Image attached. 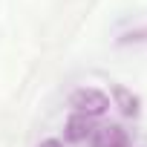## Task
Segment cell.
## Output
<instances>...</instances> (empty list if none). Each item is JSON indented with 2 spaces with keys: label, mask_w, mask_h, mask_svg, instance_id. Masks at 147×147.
I'll use <instances>...</instances> for the list:
<instances>
[{
  "label": "cell",
  "mask_w": 147,
  "mask_h": 147,
  "mask_svg": "<svg viewBox=\"0 0 147 147\" xmlns=\"http://www.w3.org/2000/svg\"><path fill=\"white\" fill-rule=\"evenodd\" d=\"M69 107L81 115H87V118H95V115H104L110 110V98L95 87H81L69 95Z\"/></svg>",
  "instance_id": "obj_1"
},
{
  "label": "cell",
  "mask_w": 147,
  "mask_h": 147,
  "mask_svg": "<svg viewBox=\"0 0 147 147\" xmlns=\"http://www.w3.org/2000/svg\"><path fill=\"white\" fill-rule=\"evenodd\" d=\"M92 133V118H87V115H81V113H75V115H69L66 118V138L69 141H84L87 136Z\"/></svg>",
  "instance_id": "obj_3"
},
{
  "label": "cell",
  "mask_w": 147,
  "mask_h": 147,
  "mask_svg": "<svg viewBox=\"0 0 147 147\" xmlns=\"http://www.w3.org/2000/svg\"><path fill=\"white\" fill-rule=\"evenodd\" d=\"M113 98H115V104L121 107V113H124V115H136V113H138V98H136V95H130V90L115 87V90H113Z\"/></svg>",
  "instance_id": "obj_4"
},
{
  "label": "cell",
  "mask_w": 147,
  "mask_h": 147,
  "mask_svg": "<svg viewBox=\"0 0 147 147\" xmlns=\"http://www.w3.org/2000/svg\"><path fill=\"white\" fill-rule=\"evenodd\" d=\"M38 147H61V141H58V138H46V141H40Z\"/></svg>",
  "instance_id": "obj_5"
},
{
  "label": "cell",
  "mask_w": 147,
  "mask_h": 147,
  "mask_svg": "<svg viewBox=\"0 0 147 147\" xmlns=\"http://www.w3.org/2000/svg\"><path fill=\"white\" fill-rule=\"evenodd\" d=\"M92 147H130V138H127V133L118 124H107V127L95 130Z\"/></svg>",
  "instance_id": "obj_2"
}]
</instances>
